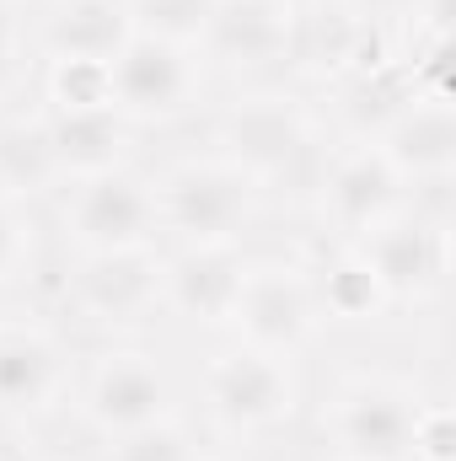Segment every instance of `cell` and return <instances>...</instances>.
I'll return each instance as SVG.
<instances>
[{
  "instance_id": "1",
  "label": "cell",
  "mask_w": 456,
  "mask_h": 461,
  "mask_svg": "<svg viewBox=\"0 0 456 461\" xmlns=\"http://www.w3.org/2000/svg\"><path fill=\"white\" fill-rule=\"evenodd\" d=\"M258 183L236 172L226 156H194L172 167L156 188V226L178 230L188 241H236V230L252 221Z\"/></svg>"
},
{
  "instance_id": "2",
  "label": "cell",
  "mask_w": 456,
  "mask_h": 461,
  "mask_svg": "<svg viewBox=\"0 0 456 461\" xmlns=\"http://www.w3.org/2000/svg\"><path fill=\"white\" fill-rule=\"evenodd\" d=\"M296 370L290 354H269V348H226L210 359L205 370V408L226 435H263L279 429L296 413Z\"/></svg>"
},
{
  "instance_id": "3",
  "label": "cell",
  "mask_w": 456,
  "mask_h": 461,
  "mask_svg": "<svg viewBox=\"0 0 456 461\" xmlns=\"http://www.w3.org/2000/svg\"><path fill=\"white\" fill-rule=\"evenodd\" d=\"M215 140H221V156L236 172H247L252 183L296 177L312 161V145H317L306 108L296 97H279V92H258V97L231 103Z\"/></svg>"
},
{
  "instance_id": "4",
  "label": "cell",
  "mask_w": 456,
  "mask_h": 461,
  "mask_svg": "<svg viewBox=\"0 0 456 461\" xmlns=\"http://www.w3.org/2000/svg\"><path fill=\"white\" fill-rule=\"evenodd\" d=\"M419 397L397 375H349L328 397L323 429L343 461H408Z\"/></svg>"
},
{
  "instance_id": "5",
  "label": "cell",
  "mask_w": 456,
  "mask_h": 461,
  "mask_svg": "<svg viewBox=\"0 0 456 461\" xmlns=\"http://www.w3.org/2000/svg\"><path fill=\"white\" fill-rule=\"evenodd\" d=\"M108 97L123 113V123H167L183 118L199 97V65L194 49L129 32V43L108 59Z\"/></svg>"
},
{
  "instance_id": "6",
  "label": "cell",
  "mask_w": 456,
  "mask_h": 461,
  "mask_svg": "<svg viewBox=\"0 0 456 461\" xmlns=\"http://www.w3.org/2000/svg\"><path fill=\"white\" fill-rule=\"evenodd\" d=\"M354 247L376 268V279L392 301H430L451 268V226L430 221L424 210H408V204L392 210L381 226H370Z\"/></svg>"
},
{
  "instance_id": "7",
  "label": "cell",
  "mask_w": 456,
  "mask_h": 461,
  "mask_svg": "<svg viewBox=\"0 0 456 461\" xmlns=\"http://www.w3.org/2000/svg\"><path fill=\"white\" fill-rule=\"evenodd\" d=\"M231 328L242 344L269 348V354H296L317 333V295L312 279L296 263H247L242 295L231 312Z\"/></svg>"
},
{
  "instance_id": "8",
  "label": "cell",
  "mask_w": 456,
  "mask_h": 461,
  "mask_svg": "<svg viewBox=\"0 0 456 461\" xmlns=\"http://www.w3.org/2000/svg\"><path fill=\"white\" fill-rule=\"evenodd\" d=\"M156 230V194L129 177L123 167L103 177H81L70 183L65 199V236L87 252H129V247H150Z\"/></svg>"
},
{
  "instance_id": "9",
  "label": "cell",
  "mask_w": 456,
  "mask_h": 461,
  "mask_svg": "<svg viewBox=\"0 0 456 461\" xmlns=\"http://www.w3.org/2000/svg\"><path fill=\"white\" fill-rule=\"evenodd\" d=\"M81 419L103 435L118 440L129 429H145L156 419H172V386L161 375V365L150 354H134V348H118L103 354L81 386Z\"/></svg>"
},
{
  "instance_id": "10",
  "label": "cell",
  "mask_w": 456,
  "mask_h": 461,
  "mask_svg": "<svg viewBox=\"0 0 456 461\" xmlns=\"http://www.w3.org/2000/svg\"><path fill=\"white\" fill-rule=\"evenodd\" d=\"M317 204H323V221L339 230V236L360 241L370 226H381L392 210H403V177L387 167V156L370 140H360V145L339 150L323 167Z\"/></svg>"
},
{
  "instance_id": "11",
  "label": "cell",
  "mask_w": 456,
  "mask_h": 461,
  "mask_svg": "<svg viewBox=\"0 0 456 461\" xmlns=\"http://www.w3.org/2000/svg\"><path fill=\"white\" fill-rule=\"evenodd\" d=\"M242 274L247 258L236 252V241H188L178 258H161V306L205 328H231Z\"/></svg>"
},
{
  "instance_id": "12",
  "label": "cell",
  "mask_w": 456,
  "mask_h": 461,
  "mask_svg": "<svg viewBox=\"0 0 456 461\" xmlns=\"http://www.w3.org/2000/svg\"><path fill=\"white\" fill-rule=\"evenodd\" d=\"M70 301L92 322H140L161 306V258L150 247L129 252H87L81 268L70 274Z\"/></svg>"
},
{
  "instance_id": "13",
  "label": "cell",
  "mask_w": 456,
  "mask_h": 461,
  "mask_svg": "<svg viewBox=\"0 0 456 461\" xmlns=\"http://www.w3.org/2000/svg\"><path fill=\"white\" fill-rule=\"evenodd\" d=\"M370 145L387 156V167L403 183H451L456 172V113L451 97H408L387 118Z\"/></svg>"
},
{
  "instance_id": "14",
  "label": "cell",
  "mask_w": 456,
  "mask_h": 461,
  "mask_svg": "<svg viewBox=\"0 0 456 461\" xmlns=\"http://www.w3.org/2000/svg\"><path fill=\"white\" fill-rule=\"evenodd\" d=\"M296 11V0H215L199 49L226 59L231 70H269L290 59Z\"/></svg>"
},
{
  "instance_id": "15",
  "label": "cell",
  "mask_w": 456,
  "mask_h": 461,
  "mask_svg": "<svg viewBox=\"0 0 456 461\" xmlns=\"http://www.w3.org/2000/svg\"><path fill=\"white\" fill-rule=\"evenodd\" d=\"M376 27L354 11V0L339 5H301L296 11V38H290V59L312 76H333L354 81L365 70H376Z\"/></svg>"
},
{
  "instance_id": "16",
  "label": "cell",
  "mask_w": 456,
  "mask_h": 461,
  "mask_svg": "<svg viewBox=\"0 0 456 461\" xmlns=\"http://www.w3.org/2000/svg\"><path fill=\"white\" fill-rule=\"evenodd\" d=\"M43 145H49V161H54V177H103L123 167V150H129V123L114 103L103 108H54L43 118Z\"/></svg>"
},
{
  "instance_id": "17",
  "label": "cell",
  "mask_w": 456,
  "mask_h": 461,
  "mask_svg": "<svg viewBox=\"0 0 456 461\" xmlns=\"http://www.w3.org/2000/svg\"><path fill=\"white\" fill-rule=\"evenodd\" d=\"M65 386V354L32 322H0V419L43 413Z\"/></svg>"
},
{
  "instance_id": "18",
  "label": "cell",
  "mask_w": 456,
  "mask_h": 461,
  "mask_svg": "<svg viewBox=\"0 0 456 461\" xmlns=\"http://www.w3.org/2000/svg\"><path fill=\"white\" fill-rule=\"evenodd\" d=\"M134 22L123 0H49L38 16V43L49 59H87L108 65L129 43Z\"/></svg>"
},
{
  "instance_id": "19",
  "label": "cell",
  "mask_w": 456,
  "mask_h": 461,
  "mask_svg": "<svg viewBox=\"0 0 456 461\" xmlns=\"http://www.w3.org/2000/svg\"><path fill=\"white\" fill-rule=\"evenodd\" d=\"M312 295H317V312H328V317H339V322H376V317L392 306V295L381 290L376 268L360 258L354 241L339 247V252L317 268Z\"/></svg>"
},
{
  "instance_id": "20",
  "label": "cell",
  "mask_w": 456,
  "mask_h": 461,
  "mask_svg": "<svg viewBox=\"0 0 456 461\" xmlns=\"http://www.w3.org/2000/svg\"><path fill=\"white\" fill-rule=\"evenodd\" d=\"M49 177H54V161L43 145V123H5L0 129V194L43 188Z\"/></svg>"
},
{
  "instance_id": "21",
  "label": "cell",
  "mask_w": 456,
  "mask_h": 461,
  "mask_svg": "<svg viewBox=\"0 0 456 461\" xmlns=\"http://www.w3.org/2000/svg\"><path fill=\"white\" fill-rule=\"evenodd\" d=\"M123 5H129L134 32H150V38H167L183 49H194L205 38L210 11H215V0H123Z\"/></svg>"
},
{
  "instance_id": "22",
  "label": "cell",
  "mask_w": 456,
  "mask_h": 461,
  "mask_svg": "<svg viewBox=\"0 0 456 461\" xmlns=\"http://www.w3.org/2000/svg\"><path fill=\"white\" fill-rule=\"evenodd\" d=\"M108 461H194V440H188L183 424L156 419V424H145V429L118 435Z\"/></svg>"
},
{
  "instance_id": "23",
  "label": "cell",
  "mask_w": 456,
  "mask_h": 461,
  "mask_svg": "<svg viewBox=\"0 0 456 461\" xmlns=\"http://www.w3.org/2000/svg\"><path fill=\"white\" fill-rule=\"evenodd\" d=\"M49 103L54 108H103L108 97V65H87V59H54L49 70Z\"/></svg>"
},
{
  "instance_id": "24",
  "label": "cell",
  "mask_w": 456,
  "mask_h": 461,
  "mask_svg": "<svg viewBox=\"0 0 456 461\" xmlns=\"http://www.w3.org/2000/svg\"><path fill=\"white\" fill-rule=\"evenodd\" d=\"M408 461H456V419L451 402H419Z\"/></svg>"
},
{
  "instance_id": "25",
  "label": "cell",
  "mask_w": 456,
  "mask_h": 461,
  "mask_svg": "<svg viewBox=\"0 0 456 461\" xmlns=\"http://www.w3.org/2000/svg\"><path fill=\"white\" fill-rule=\"evenodd\" d=\"M22 258H27V226H22V215L11 210V199L0 194V285L22 268Z\"/></svg>"
},
{
  "instance_id": "26",
  "label": "cell",
  "mask_w": 456,
  "mask_h": 461,
  "mask_svg": "<svg viewBox=\"0 0 456 461\" xmlns=\"http://www.w3.org/2000/svg\"><path fill=\"white\" fill-rule=\"evenodd\" d=\"M16 76H22V43H16V32H11V27L0 22V103L11 97Z\"/></svg>"
},
{
  "instance_id": "27",
  "label": "cell",
  "mask_w": 456,
  "mask_h": 461,
  "mask_svg": "<svg viewBox=\"0 0 456 461\" xmlns=\"http://www.w3.org/2000/svg\"><path fill=\"white\" fill-rule=\"evenodd\" d=\"M296 5H339V0H296Z\"/></svg>"
},
{
  "instance_id": "28",
  "label": "cell",
  "mask_w": 456,
  "mask_h": 461,
  "mask_svg": "<svg viewBox=\"0 0 456 461\" xmlns=\"http://www.w3.org/2000/svg\"><path fill=\"white\" fill-rule=\"evenodd\" d=\"M339 461H343V456H339Z\"/></svg>"
}]
</instances>
